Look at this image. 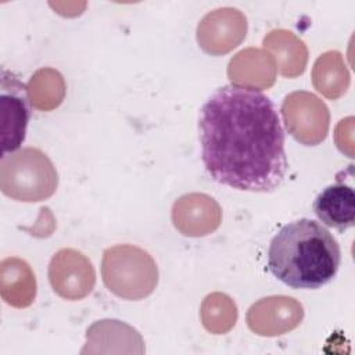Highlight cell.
<instances>
[{
	"mask_svg": "<svg viewBox=\"0 0 355 355\" xmlns=\"http://www.w3.org/2000/svg\"><path fill=\"white\" fill-rule=\"evenodd\" d=\"M198 129L201 158L215 182L255 193L280 186L287 171L284 132L261 90L219 87L201 107Z\"/></svg>",
	"mask_w": 355,
	"mask_h": 355,
	"instance_id": "cell-1",
	"label": "cell"
},
{
	"mask_svg": "<svg viewBox=\"0 0 355 355\" xmlns=\"http://www.w3.org/2000/svg\"><path fill=\"white\" fill-rule=\"evenodd\" d=\"M340 263L341 250L336 237L306 218L284 225L268 250L269 270L291 288H320L334 279Z\"/></svg>",
	"mask_w": 355,
	"mask_h": 355,
	"instance_id": "cell-2",
	"label": "cell"
},
{
	"mask_svg": "<svg viewBox=\"0 0 355 355\" xmlns=\"http://www.w3.org/2000/svg\"><path fill=\"white\" fill-rule=\"evenodd\" d=\"M58 176L49 157L37 148L26 147L1 155V191L17 201L35 202L54 194Z\"/></svg>",
	"mask_w": 355,
	"mask_h": 355,
	"instance_id": "cell-3",
	"label": "cell"
},
{
	"mask_svg": "<svg viewBox=\"0 0 355 355\" xmlns=\"http://www.w3.org/2000/svg\"><path fill=\"white\" fill-rule=\"evenodd\" d=\"M101 275L107 288L125 300H141L150 295L158 283V269L151 255L130 244L104 251Z\"/></svg>",
	"mask_w": 355,
	"mask_h": 355,
	"instance_id": "cell-4",
	"label": "cell"
},
{
	"mask_svg": "<svg viewBox=\"0 0 355 355\" xmlns=\"http://www.w3.org/2000/svg\"><path fill=\"white\" fill-rule=\"evenodd\" d=\"M282 114L288 133L305 146L324 140L329 129V110L315 94L294 92L286 96Z\"/></svg>",
	"mask_w": 355,
	"mask_h": 355,
	"instance_id": "cell-5",
	"label": "cell"
},
{
	"mask_svg": "<svg viewBox=\"0 0 355 355\" xmlns=\"http://www.w3.org/2000/svg\"><path fill=\"white\" fill-rule=\"evenodd\" d=\"M1 147L3 155L14 153L25 140L29 121L28 86L12 73L1 71Z\"/></svg>",
	"mask_w": 355,
	"mask_h": 355,
	"instance_id": "cell-6",
	"label": "cell"
},
{
	"mask_svg": "<svg viewBox=\"0 0 355 355\" xmlns=\"http://www.w3.org/2000/svg\"><path fill=\"white\" fill-rule=\"evenodd\" d=\"M49 279L53 290L71 301L86 297L96 282L92 262L82 252L71 248L54 254L49 266Z\"/></svg>",
	"mask_w": 355,
	"mask_h": 355,
	"instance_id": "cell-7",
	"label": "cell"
},
{
	"mask_svg": "<svg viewBox=\"0 0 355 355\" xmlns=\"http://www.w3.org/2000/svg\"><path fill=\"white\" fill-rule=\"evenodd\" d=\"M247 32V18L232 7L208 12L197 26L200 47L212 55H220L241 43Z\"/></svg>",
	"mask_w": 355,
	"mask_h": 355,
	"instance_id": "cell-8",
	"label": "cell"
},
{
	"mask_svg": "<svg viewBox=\"0 0 355 355\" xmlns=\"http://www.w3.org/2000/svg\"><path fill=\"white\" fill-rule=\"evenodd\" d=\"M304 318L302 305L291 297H266L247 312L248 327L261 336H279L295 329Z\"/></svg>",
	"mask_w": 355,
	"mask_h": 355,
	"instance_id": "cell-9",
	"label": "cell"
},
{
	"mask_svg": "<svg viewBox=\"0 0 355 355\" xmlns=\"http://www.w3.org/2000/svg\"><path fill=\"white\" fill-rule=\"evenodd\" d=\"M222 219L218 202L207 194H186L172 208L175 227L184 236L201 237L212 233Z\"/></svg>",
	"mask_w": 355,
	"mask_h": 355,
	"instance_id": "cell-10",
	"label": "cell"
},
{
	"mask_svg": "<svg viewBox=\"0 0 355 355\" xmlns=\"http://www.w3.org/2000/svg\"><path fill=\"white\" fill-rule=\"evenodd\" d=\"M232 85L265 89L273 85L276 64L273 57L259 49H245L230 60L227 68Z\"/></svg>",
	"mask_w": 355,
	"mask_h": 355,
	"instance_id": "cell-11",
	"label": "cell"
},
{
	"mask_svg": "<svg viewBox=\"0 0 355 355\" xmlns=\"http://www.w3.org/2000/svg\"><path fill=\"white\" fill-rule=\"evenodd\" d=\"M319 220L337 230H347L355 222V193L351 186L337 183L326 187L313 202Z\"/></svg>",
	"mask_w": 355,
	"mask_h": 355,
	"instance_id": "cell-12",
	"label": "cell"
},
{
	"mask_svg": "<svg viewBox=\"0 0 355 355\" xmlns=\"http://www.w3.org/2000/svg\"><path fill=\"white\" fill-rule=\"evenodd\" d=\"M3 300L15 308L29 306L36 295V280L31 266L19 258H6L0 266Z\"/></svg>",
	"mask_w": 355,
	"mask_h": 355,
	"instance_id": "cell-13",
	"label": "cell"
},
{
	"mask_svg": "<svg viewBox=\"0 0 355 355\" xmlns=\"http://www.w3.org/2000/svg\"><path fill=\"white\" fill-rule=\"evenodd\" d=\"M263 47L273 54L276 68L283 76L294 78L305 71L308 51L304 42L294 33L284 29L272 31L265 36Z\"/></svg>",
	"mask_w": 355,
	"mask_h": 355,
	"instance_id": "cell-14",
	"label": "cell"
},
{
	"mask_svg": "<svg viewBox=\"0 0 355 355\" xmlns=\"http://www.w3.org/2000/svg\"><path fill=\"white\" fill-rule=\"evenodd\" d=\"M312 82L316 90L330 100L343 96L349 85V73L343 55L338 51L322 54L313 65Z\"/></svg>",
	"mask_w": 355,
	"mask_h": 355,
	"instance_id": "cell-15",
	"label": "cell"
},
{
	"mask_svg": "<svg viewBox=\"0 0 355 355\" xmlns=\"http://www.w3.org/2000/svg\"><path fill=\"white\" fill-rule=\"evenodd\" d=\"M65 96L62 75L53 68L36 71L28 83V97L32 107L40 111H50L58 107Z\"/></svg>",
	"mask_w": 355,
	"mask_h": 355,
	"instance_id": "cell-16",
	"label": "cell"
},
{
	"mask_svg": "<svg viewBox=\"0 0 355 355\" xmlns=\"http://www.w3.org/2000/svg\"><path fill=\"white\" fill-rule=\"evenodd\" d=\"M237 319V308L230 297L220 293L209 294L201 305V320L207 330L223 334L230 330Z\"/></svg>",
	"mask_w": 355,
	"mask_h": 355,
	"instance_id": "cell-17",
	"label": "cell"
}]
</instances>
